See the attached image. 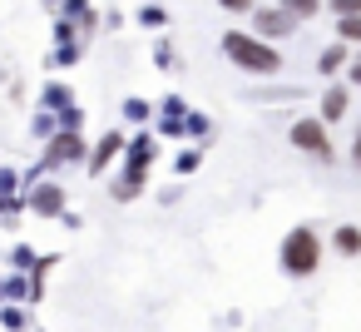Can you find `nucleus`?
<instances>
[{"instance_id": "obj_1", "label": "nucleus", "mask_w": 361, "mask_h": 332, "mask_svg": "<svg viewBox=\"0 0 361 332\" xmlns=\"http://www.w3.org/2000/svg\"><path fill=\"white\" fill-rule=\"evenodd\" d=\"M223 55H228L233 70H243V75H252V80H272V75H282V55H277V45L257 40L252 30H228V35H223Z\"/></svg>"}, {"instance_id": "obj_2", "label": "nucleus", "mask_w": 361, "mask_h": 332, "mask_svg": "<svg viewBox=\"0 0 361 332\" xmlns=\"http://www.w3.org/2000/svg\"><path fill=\"white\" fill-rule=\"evenodd\" d=\"M277 258H282V273H287V278H312L317 263H322V238H317L312 228H292V233L282 238Z\"/></svg>"}, {"instance_id": "obj_3", "label": "nucleus", "mask_w": 361, "mask_h": 332, "mask_svg": "<svg viewBox=\"0 0 361 332\" xmlns=\"http://www.w3.org/2000/svg\"><path fill=\"white\" fill-rule=\"evenodd\" d=\"M80 159H90V144H85V134H80V129H55V134L45 139L40 169H65V164H80Z\"/></svg>"}, {"instance_id": "obj_4", "label": "nucleus", "mask_w": 361, "mask_h": 332, "mask_svg": "<svg viewBox=\"0 0 361 332\" xmlns=\"http://www.w3.org/2000/svg\"><path fill=\"white\" fill-rule=\"evenodd\" d=\"M287 139H292V149H302V154H312V159H322V164L336 159V149H331V139H326V124H322L317 114L297 119V124L287 129Z\"/></svg>"}, {"instance_id": "obj_5", "label": "nucleus", "mask_w": 361, "mask_h": 332, "mask_svg": "<svg viewBox=\"0 0 361 332\" xmlns=\"http://www.w3.org/2000/svg\"><path fill=\"white\" fill-rule=\"evenodd\" d=\"M247 30H252L257 40L277 45V40H287V35L297 30V20H292L282 6H252V16H247Z\"/></svg>"}, {"instance_id": "obj_6", "label": "nucleus", "mask_w": 361, "mask_h": 332, "mask_svg": "<svg viewBox=\"0 0 361 332\" xmlns=\"http://www.w3.org/2000/svg\"><path fill=\"white\" fill-rule=\"evenodd\" d=\"M346 109H351V90H346L341 80H331V85H326V95H322V109H317V119L331 129L336 119H346Z\"/></svg>"}, {"instance_id": "obj_7", "label": "nucleus", "mask_w": 361, "mask_h": 332, "mask_svg": "<svg viewBox=\"0 0 361 332\" xmlns=\"http://www.w3.org/2000/svg\"><path fill=\"white\" fill-rule=\"evenodd\" d=\"M159 129H164L169 139H183V134H188V105H183V95H169V100L159 105Z\"/></svg>"}, {"instance_id": "obj_8", "label": "nucleus", "mask_w": 361, "mask_h": 332, "mask_svg": "<svg viewBox=\"0 0 361 332\" xmlns=\"http://www.w3.org/2000/svg\"><path fill=\"white\" fill-rule=\"evenodd\" d=\"M30 208H35L40 218H60V213H65V189L50 184V179H40V184L30 189Z\"/></svg>"}, {"instance_id": "obj_9", "label": "nucleus", "mask_w": 361, "mask_h": 332, "mask_svg": "<svg viewBox=\"0 0 361 332\" xmlns=\"http://www.w3.org/2000/svg\"><path fill=\"white\" fill-rule=\"evenodd\" d=\"M154 159H159V139H154V134H134V139H124V169H144V174H149Z\"/></svg>"}, {"instance_id": "obj_10", "label": "nucleus", "mask_w": 361, "mask_h": 332, "mask_svg": "<svg viewBox=\"0 0 361 332\" xmlns=\"http://www.w3.org/2000/svg\"><path fill=\"white\" fill-rule=\"evenodd\" d=\"M20 174L16 169H0V218L6 223H16V213H20Z\"/></svg>"}, {"instance_id": "obj_11", "label": "nucleus", "mask_w": 361, "mask_h": 332, "mask_svg": "<svg viewBox=\"0 0 361 332\" xmlns=\"http://www.w3.org/2000/svg\"><path fill=\"white\" fill-rule=\"evenodd\" d=\"M119 154H124V134H119V129L99 134V144H94V154H90V174H104Z\"/></svg>"}, {"instance_id": "obj_12", "label": "nucleus", "mask_w": 361, "mask_h": 332, "mask_svg": "<svg viewBox=\"0 0 361 332\" xmlns=\"http://www.w3.org/2000/svg\"><path fill=\"white\" fill-rule=\"evenodd\" d=\"M346 60H351V45L336 40V45H326V50L317 55V75H322V80H336V75L346 70Z\"/></svg>"}, {"instance_id": "obj_13", "label": "nucleus", "mask_w": 361, "mask_h": 332, "mask_svg": "<svg viewBox=\"0 0 361 332\" xmlns=\"http://www.w3.org/2000/svg\"><path fill=\"white\" fill-rule=\"evenodd\" d=\"M144 179H149L144 169H124V174H119V184H114L109 194H114L119 203H129V198H139V194H144Z\"/></svg>"}, {"instance_id": "obj_14", "label": "nucleus", "mask_w": 361, "mask_h": 332, "mask_svg": "<svg viewBox=\"0 0 361 332\" xmlns=\"http://www.w3.org/2000/svg\"><path fill=\"white\" fill-rule=\"evenodd\" d=\"M331 248H336L341 258H361V228H356V223H341V228L331 233Z\"/></svg>"}, {"instance_id": "obj_15", "label": "nucleus", "mask_w": 361, "mask_h": 332, "mask_svg": "<svg viewBox=\"0 0 361 332\" xmlns=\"http://www.w3.org/2000/svg\"><path fill=\"white\" fill-rule=\"evenodd\" d=\"M80 55H85V40H65V45H55V50H50V65H55V70H70Z\"/></svg>"}, {"instance_id": "obj_16", "label": "nucleus", "mask_w": 361, "mask_h": 332, "mask_svg": "<svg viewBox=\"0 0 361 332\" xmlns=\"http://www.w3.org/2000/svg\"><path fill=\"white\" fill-rule=\"evenodd\" d=\"M65 105H75V95H70V85H45V95H40V109H65Z\"/></svg>"}, {"instance_id": "obj_17", "label": "nucleus", "mask_w": 361, "mask_h": 332, "mask_svg": "<svg viewBox=\"0 0 361 332\" xmlns=\"http://www.w3.org/2000/svg\"><path fill=\"white\" fill-rule=\"evenodd\" d=\"M282 11H287L292 20H317V16H322V0H282Z\"/></svg>"}, {"instance_id": "obj_18", "label": "nucleus", "mask_w": 361, "mask_h": 332, "mask_svg": "<svg viewBox=\"0 0 361 332\" xmlns=\"http://www.w3.org/2000/svg\"><path fill=\"white\" fill-rule=\"evenodd\" d=\"M336 40L341 45H361V16H336Z\"/></svg>"}, {"instance_id": "obj_19", "label": "nucleus", "mask_w": 361, "mask_h": 332, "mask_svg": "<svg viewBox=\"0 0 361 332\" xmlns=\"http://www.w3.org/2000/svg\"><path fill=\"white\" fill-rule=\"evenodd\" d=\"M139 25H144V30H164V25H169V11H164V6H144V11H139Z\"/></svg>"}, {"instance_id": "obj_20", "label": "nucleus", "mask_w": 361, "mask_h": 332, "mask_svg": "<svg viewBox=\"0 0 361 332\" xmlns=\"http://www.w3.org/2000/svg\"><path fill=\"white\" fill-rule=\"evenodd\" d=\"M124 119H129V124H149V119H154L149 100H124Z\"/></svg>"}, {"instance_id": "obj_21", "label": "nucleus", "mask_w": 361, "mask_h": 332, "mask_svg": "<svg viewBox=\"0 0 361 332\" xmlns=\"http://www.w3.org/2000/svg\"><path fill=\"white\" fill-rule=\"evenodd\" d=\"M154 65H159V70H173V65H178V50H173V40H159V45H154Z\"/></svg>"}, {"instance_id": "obj_22", "label": "nucleus", "mask_w": 361, "mask_h": 332, "mask_svg": "<svg viewBox=\"0 0 361 332\" xmlns=\"http://www.w3.org/2000/svg\"><path fill=\"white\" fill-rule=\"evenodd\" d=\"M331 16H361V0H326Z\"/></svg>"}, {"instance_id": "obj_23", "label": "nucleus", "mask_w": 361, "mask_h": 332, "mask_svg": "<svg viewBox=\"0 0 361 332\" xmlns=\"http://www.w3.org/2000/svg\"><path fill=\"white\" fill-rule=\"evenodd\" d=\"M218 6H223L228 16H252V6H257V0H218Z\"/></svg>"}, {"instance_id": "obj_24", "label": "nucleus", "mask_w": 361, "mask_h": 332, "mask_svg": "<svg viewBox=\"0 0 361 332\" xmlns=\"http://www.w3.org/2000/svg\"><path fill=\"white\" fill-rule=\"evenodd\" d=\"M257 100H302V90H297V85H287V90H262Z\"/></svg>"}, {"instance_id": "obj_25", "label": "nucleus", "mask_w": 361, "mask_h": 332, "mask_svg": "<svg viewBox=\"0 0 361 332\" xmlns=\"http://www.w3.org/2000/svg\"><path fill=\"white\" fill-rule=\"evenodd\" d=\"M193 169H198V149H183L178 154V174H193Z\"/></svg>"}, {"instance_id": "obj_26", "label": "nucleus", "mask_w": 361, "mask_h": 332, "mask_svg": "<svg viewBox=\"0 0 361 332\" xmlns=\"http://www.w3.org/2000/svg\"><path fill=\"white\" fill-rule=\"evenodd\" d=\"M346 75H351V85L361 90V55H351V60H346Z\"/></svg>"}, {"instance_id": "obj_27", "label": "nucleus", "mask_w": 361, "mask_h": 332, "mask_svg": "<svg viewBox=\"0 0 361 332\" xmlns=\"http://www.w3.org/2000/svg\"><path fill=\"white\" fill-rule=\"evenodd\" d=\"M11 263H16V268H30V263H35V253H30V248H16V258H11Z\"/></svg>"}, {"instance_id": "obj_28", "label": "nucleus", "mask_w": 361, "mask_h": 332, "mask_svg": "<svg viewBox=\"0 0 361 332\" xmlns=\"http://www.w3.org/2000/svg\"><path fill=\"white\" fill-rule=\"evenodd\" d=\"M351 164L361 169V129H356V139H351Z\"/></svg>"}, {"instance_id": "obj_29", "label": "nucleus", "mask_w": 361, "mask_h": 332, "mask_svg": "<svg viewBox=\"0 0 361 332\" xmlns=\"http://www.w3.org/2000/svg\"><path fill=\"white\" fill-rule=\"evenodd\" d=\"M45 6H60V0H45Z\"/></svg>"}]
</instances>
